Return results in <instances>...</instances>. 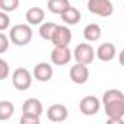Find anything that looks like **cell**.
Returning a JSON list of instances; mask_svg holds the SVG:
<instances>
[{
    "label": "cell",
    "mask_w": 124,
    "mask_h": 124,
    "mask_svg": "<svg viewBox=\"0 0 124 124\" xmlns=\"http://www.w3.org/2000/svg\"><path fill=\"white\" fill-rule=\"evenodd\" d=\"M107 117H124V93L118 89H108L102 95Z\"/></svg>",
    "instance_id": "6da1fadb"
},
{
    "label": "cell",
    "mask_w": 124,
    "mask_h": 124,
    "mask_svg": "<svg viewBox=\"0 0 124 124\" xmlns=\"http://www.w3.org/2000/svg\"><path fill=\"white\" fill-rule=\"evenodd\" d=\"M9 38H10V42L18 47L28 45L32 39V29L29 25L18 23V25L12 26V29L9 32Z\"/></svg>",
    "instance_id": "7a4b0ae2"
},
{
    "label": "cell",
    "mask_w": 124,
    "mask_h": 124,
    "mask_svg": "<svg viewBox=\"0 0 124 124\" xmlns=\"http://www.w3.org/2000/svg\"><path fill=\"white\" fill-rule=\"evenodd\" d=\"M32 73L25 69V67H18L13 75H12V82H13V86L18 89V91H26L31 88L32 85Z\"/></svg>",
    "instance_id": "3957f363"
},
{
    "label": "cell",
    "mask_w": 124,
    "mask_h": 124,
    "mask_svg": "<svg viewBox=\"0 0 124 124\" xmlns=\"http://www.w3.org/2000/svg\"><path fill=\"white\" fill-rule=\"evenodd\" d=\"M88 10L96 16L108 18L114 13V6L109 0H88Z\"/></svg>",
    "instance_id": "277c9868"
},
{
    "label": "cell",
    "mask_w": 124,
    "mask_h": 124,
    "mask_svg": "<svg viewBox=\"0 0 124 124\" xmlns=\"http://www.w3.org/2000/svg\"><path fill=\"white\" fill-rule=\"evenodd\" d=\"M96 55V51H93L92 45L88 44V42H82L79 45H76L75 51H73V57L78 63H82V64H91L93 58Z\"/></svg>",
    "instance_id": "5b68a950"
},
{
    "label": "cell",
    "mask_w": 124,
    "mask_h": 124,
    "mask_svg": "<svg viewBox=\"0 0 124 124\" xmlns=\"http://www.w3.org/2000/svg\"><path fill=\"white\" fill-rule=\"evenodd\" d=\"M79 109L85 115H95L101 109V101L95 95H86L79 102Z\"/></svg>",
    "instance_id": "8992f818"
},
{
    "label": "cell",
    "mask_w": 124,
    "mask_h": 124,
    "mask_svg": "<svg viewBox=\"0 0 124 124\" xmlns=\"http://www.w3.org/2000/svg\"><path fill=\"white\" fill-rule=\"evenodd\" d=\"M73 35H72V31L67 28V26H63V25H57L55 28V32L53 35V45L54 47H67L72 41Z\"/></svg>",
    "instance_id": "52a82bcc"
},
{
    "label": "cell",
    "mask_w": 124,
    "mask_h": 124,
    "mask_svg": "<svg viewBox=\"0 0 124 124\" xmlns=\"http://www.w3.org/2000/svg\"><path fill=\"white\" fill-rule=\"evenodd\" d=\"M70 79L73 83H78V85H83L88 82L89 79V69L86 64H82V63H76L75 66H72L70 69Z\"/></svg>",
    "instance_id": "ba28073f"
},
{
    "label": "cell",
    "mask_w": 124,
    "mask_h": 124,
    "mask_svg": "<svg viewBox=\"0 0 124 124\" xmlns=\"http://www.w3.org/2000/svg\"><path fill=\"white\" fill-rule=\"evenodd\" d=\"M67 115H69V111L63 104H54L47 109V117L53 123H63L67 120Z\"/></svg>",
    "instance_id": "9c48e42d"
},
{
    "label": "cell",
    "mask_w": 124,
    "mask_h": 124,
    "mask_svg": "<svg viewBox=\"0 0 124 124\" xmlns=\"http://www.w3.org/2000/svg\"><path fill=\"white\" fill-rule=\"evenodd\" d=\"M72 54L73 53H70L67 47H54V50L51 51V61L55 66H64L70 61Z\"/></svg>",
    "instance_id": "30bf717a"
},
{
    "label": "cell",
    "mask_w": 124,
    "mask_h": 124,
    "mask_svg": "<svg viewBox=\"0 0 124 124\" xmlns=\"http://www.w3.org/2000/svg\"><path fill=\"white\" fill-rule=\"evenodd\" d=\"M32 75H34V78L38 82H48V80H51L54 72H53V67L48 63H44V61H42V63H38L35 66Z\"/></svg>",
    "instance_id": "8fae6325"
},
{
    "label": "cell",
    "mask_w": 124,
    "mask_h": 124,
    "mask_svg": "<svg viewBox=\"0 0 124 124\" xmlns=\"http://www.w3.org/2000/svg\"><path fill=\"white\" fill-rule=\"evenodd\" d=\"M115 55H117V50H115V45L111 42H104L96 50V57L101 61H111L114 60Z\"/></svg>",
    "instance_id": "7c38bea8"
},
{
    "label": "cell",
    "mask_w": 124,
    "mask_h": 124,
    "mask_svg": "<svg viewBox=\"0 0 124 124\" xmlns=\"http://www.w3.org/2000/svg\"><path fill=\"white\" fill-rule=\"evenodd\" d=\"M44 108H42V104L39 99L37 98H29L23 102L22 105V114H32V115H38L41 117Z\"/></svg>",
    "instance_id": "4fadbf2b"
},
{
    "label": "cell",
    "mask_w": 124,
    "mask_h": 124,
    "mask_svg": "<svg viewBox=\"0 0 124 124\" xmlns=\"http://www.w3.org/2000/svg\"><path fill=\"white\" fill-rule=\"evenodd\" d=\"M101 35H102V29H101V26L98 23H89L83 29V38L86 41H89V42L98 41L101 38Z\"/></svg>",
    "instance_id": "5bb4252c"
},
{
    "label": "cell",
    "mask_w": 124,
    "mask_h": 124,
    "mask_svg": "<svg viewBox=\"0 0 124 124\" xmlns=\"http://www.w3.org/2000/svg\"><path fill=\"white\" fill-rule=\"evenodd\" d=\"M70 2L69 0H48L47 3V8L51 13L54 15H61L63 12H66L69 8H70Z\"/></svg>",
    "instance_id": "9a60e30c"
},
{
    "label": "cell",
    "mask_w": 124,
    "mask_h": 124,
    "mask_svg": "<svg viewBox=\"0 0 124 124\" xmlns=\"http://www.w3.org/2000/svg\"><path fill=\"white\" fill-rule=\"evenodd\" d=\"M60 16H61V21H63L64 23H67V25H76V23H79V21L82 18L80 12L76 8H73V6H70L66 12H63Z\"/></svg>",
    "instance_id": "2e32d148"
},
{
    "label": "cell",
    "mask_w": 124,
    "mask_h": 124,
    "mask_svg": "<svg viewBox=\"0 0 124 124\" xmlns=\"http://www.w3.org/2000/svg\"><path fill=\"white\" fill-rule=\"evenodd\" d=\"M44 18H45V13L41 8H31L26 12V21L29 25H39L42 23Z\"/></svg>",
    "instance_id": "e0dca14e"
},
{
    "label": "cell",
    "mask_w": 124,
    "mask_h": 124,
    "mask_svg": "<svg viewBox=\"0 0 124 124\" xmlns=\"http://www.w3.org/2000/svg\"><path fill=\"white\" fill-rule=\"evenodd\" d=\"M55 28L57 25L54 22H45L39 26V37L45 41H51L53 39V35L55 32Z\"/></svg>",
    "instance_id": "ac0fdd59"
},
{
    "label": "cell",
    "mask_w": 124,
    "mask_h": 124,
    "mask_svg": "<svg viewBox=\"0 0 124 124\" xmlns=\"http://www.w3.org/2000/svg\"><path fill=\"white\" fill-rule=\"evenodd\" d=\"M15 112V107L9 101H2L0 102V121H6L9 120Z\"/></svg>",
    "instance_id": "d6986e66"
},
{
    "label": "cell",
    "mask_w": 124,
    "mask_h": 124,
    "mask_svg": "<svg viewBox=\"0 0 124 124\" xmlns=\"http://www.w3.org/2000/svg\"><path fill=\"white\" fill-rule=\"evenodd\" d=\"M19 8V0H0V9L3 12H15Z\"/></svg>",
    "instance_id": "ffe728a7"
},
{
    "label": "cell",
    "mask_w": 124,
    "mask_h": 124,
    "mask_svg": "<svg viewBox=\"0 0 124 124\" xmlns=\"http://www.w3.org/2000/svg\"><path fill=\"white\" fill-rule=\"evenodd\" d=\"M39 117L32 114H22L21 117V124H39Z\"/></svg>",
    "instance_id": "44dd1931"
},
{
    "label": "cell",
    "mask_w": 124,
    "mask_h": 124,
    "mask_svg": "<svg viewBox=\"0 0 124 124\" xmlns=\"http://www.w3.org/2000/svg\"><path fill=\"white\" fill-rule=\"evenodd\" d=\"M10 25V19H9V15L8 12H0V31H6Z\"/></svg>",
    "instance_id": "7402d4cb"
},
{
    "label": "cell",
    "mask_w": 124,
    "mask_h": 124,
    "mask_svg": "<svg viewBox=\"0 0 124 124\" xmlns=\"http://www.w3.org/2000/svg\"><path fill=\"white\" fill-rule=\"evenodd\" d=\"M9 41H10V38L6 35V34H0V53H6L8 51V48H9Z\"/></svg>",
    "instance_id": "603a6c76"
},
{
    "label": "cell",
    "mask_w": 124,
    "mask_h": 124,
    "mask_svg": "<svg viewBox=\"0 0 124 124\" xmlns=\"http://www.w3.org/2000/svg\"><path fill=\"white\" fill-rule=\"evenodd\" d=\"M0 69H2V72H0V80H5L9 76V64L5 58L0 60Z\"/></svg>",
    "instance_id": "cb8c5ba5"
},
{
    "label": "cell",
    "mask_w": 124,
    "mask_h": 124,
    "mask_svg": "<svg viewBox=\"0 0 124 124\" xmlns=\"http://www.w3.org/2000/svg\"><path fill=\"white\" fill-rule=\"evenodd\" d=\"M108 124H124L123 117H108Z\"/></svg>",
    "instance_id": "d4e9b609"
},
{
    "label": "cell",
    "mask_w": 124,
    "mask_h": 124,
    "mask_svg": "<svg viewBox=\"0 0 124 124\" xmlns=\"http://www.w3.org/2000/svg\"><path fill=\"white\" fill-rule=\"evenodd\" d=\"M118 60H120V64L124 67V50H123V51L118 54Z\"/></svg>",
    "instance_id": "484cf974"
},
{
    "label": "cell",
    "mask_w": 124,
    "mask_h": 124,
    "mask_svg": "<svg viewBox=\"0 0 124 124\" xmlns=\"http://www.w3.org/2000/svg\"><path fill=\"white\" fill-rule=\"evenodd\" d=\"M123 8H124V6H123Z\"/></svg>",
    "instance_id": "4316f807"
},
{
    "label": "cell",
    "mask_w": 124,
    "mask_h": 124,
    "mask_svg": "<svg viewBox=\"0 0 124 124\" xmlns=\"http://www.w3.org/2000/svg\"><path fill=\"white\" fill-rule=\"evenodd\" d=\"M123 50H124V48H123Z\"/></svg>",
    "instance_id": "83f0119b"
}]
</instances>
